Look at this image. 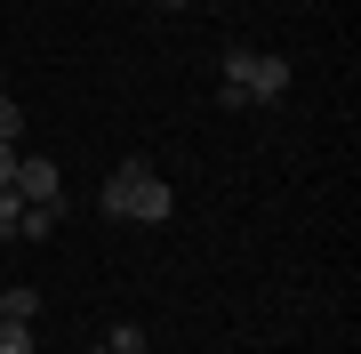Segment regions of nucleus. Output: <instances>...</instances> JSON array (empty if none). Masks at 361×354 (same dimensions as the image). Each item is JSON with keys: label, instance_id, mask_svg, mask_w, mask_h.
Wrapping results in <instances>:
<instances>
[{"label": "nucleus", "instance_id": "nucleus-5", "mask_svg": "<svg viewBox=\"0 0 361 354\" xmlns=\"http://www.w3.org/2000/svg\"><path fill=\"white\" fill-rule=\"evenodd\" d=\"M32 306H40V290H8L0 282V322H32Z\"/></svg>", "mask_w": 361, "mask_h": 354}, {"label": "nucleus", "instance_id": "nucleus-2", "mask_svg": "<svg viewBox=\"0 0 361 354\" xmlns=\"http://www.w3.org/2000/svg\"><path fill=\"white\" fill-rule=\"evenodd\" d=\"M97 210L104 218H137V225H169L177 218V194H169V177H153V161H121V170L104 177Z\"/></svg>", "mask_w": 361, "mask_h": 354}, {"label": "nucleus", "instance_id": "nucleus-4", "mask_svg": "<svg viewBox=\"0 0 361 354\" xmlns=\"http://www.w3.org/2000/svg\"><path fill=\"white\" fill-rule=\"evenodd\" d=\"M56 218H65V201H25V218H16V242H49Z\"/></svg>", "mask_w": 361, "mask_h": 354}, {"label": "nucleus", "instance_id": "nucleus-8", "mask_svg": "<svg viewBox=\"0 0 361 354\" xmlns=\"http://www.w3.org/2000/svg\"><path fill=\"white\" fill-rule=\"evenodd\" d=\"M104 346H113V354H137V346H145V330H137V322H113V338H104Z\"/></svg>", "mask_w": 361, "mask_h": 354}, {"label": "nucleus", "instance_id": "nucleus-6", "mask_svg": "<svg viewBox=\"0 0 361 354\" xmlns=\"http://www.w3.org/2000/svg\"><path fill=\"white\" fill-rule=\"evenodd\" d=\"M16 137H25V105H16L8 89H0V145H16Z\"/></svg>", "mask_w": 361, "mask_h": 354}, {"label": "nucleus", "instance_id": "nucleus-12", "mask_svg": "<svg viewBox=\"0 0 361 354\" xmlns=\"http://www.w3.org/2000/svg\"><path fill=\"white\" fill-rule=\"evenodd\" d=\"M89 354H113V346H89Z\"/></svg>", "mask_w": 361, "mask_h": 354}, {"label": "nucleus", "instance_id": "nucleus-3", "mask_svg": "<svg viewBox=\"0 0 361 354\" xmlns=\"http://www.w3.org/2000/svg\"><path fill=\"white\" fill-rule=\"evenodd\" d=\"M16 194L25 201H65V170H56L49 153H25L16 161Z\"/></svg>", "mask_w": 361, "mask_h": 354}, {"label": "nucleus", "instance_id": "nucleus-7", "mask_svg": "<svg viewBox=\"0 0 361 354\" xmlns=\"http://www.w3.org/2000/svg\"><path fill=\"white\" fill-rule=\"evenodd\" d=\"M0 354H32V322H0Z\"/></svg>", "mask_w": 361, "mask_h": 354}, {"label": "nucleus", "instance_id": "nucleus-9", "mask_svg": "<svg viewBox=\"0 0 361 354\" xmlns=\"http://www.w3.org/2000/svg\"><path fill=\"white\" fill-rule=\"evenodd\" d=\"M16 161H25V145H0V185H16Z\"/></svg>", "mask_w": 361, "mask_h": 354}, {"label": "nucleus", "instance_id": "nucleus-11", "mask_svg": "<svg viewBox=\"0 0 361 354\" xmlns=\"http://www.w3.org/2000/svg\"><path fill=\"white\" fill-rule=\"evenodd\" d=\"M0 89H8V65H0Z\"/></svg>", "mask_w": 361, "mask_h": 354}, {"label": "nucleus", "instance_id": "nucleus-13", "mask_svg": "<svg viewBox=\"0 0 361 354\" xmlns=\"http://www.w3.org/2000/svg\"><path fill=\"white\" fill-rule=\"evenodd\" d=\"M137 354H153V346H137Z\"/></svg>", "mask_w": 361, "mask_h": 354}, {"label": "nucleus", "instance_id": "nucleus-10", "mask_svg": "<svg viewBox=\"0 0 361 354\" xmlns=\"http://www.w3.org/2000/svg\"><path fill=\"white\" fill-rule=\"evenodd\" d=\"M161 8H193V0H161Z\"/></svg>", "mask_w": 361, "mask_h": 354}, {"label": "nucleus", "instance_id": "nucleus-1", "mask_svg": "<svg viewBox=\"0 0 361 354\" xmlns=\"http://www.w3.org/2000/svg\"><path fill=\"white\" fill-rule=\"evenodd\" d=\"M289 97V57L273 49H225V81H217V105L249 113V105H281Z\"/></svg>", "mask_w": 361, "mask_h": 354}]
</instances>
